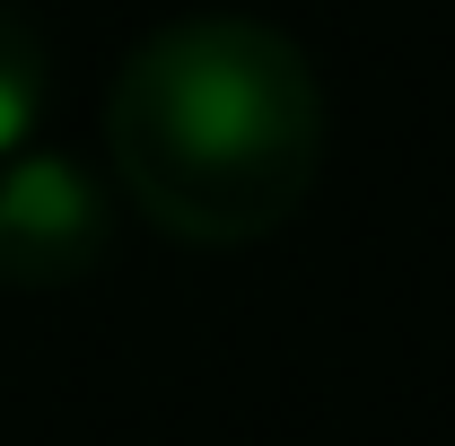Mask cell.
I'll list each match as a JSON object with an SVG mask.
<instances>
[{
    "instance_id": "obj_1",
    "label": "cell",
    "mask_w": 455,
    "mask_h": 446,
    "mask_svg": "<svg viewBox=\"0 0 455 446\" xmlns=\"http://www.w3.org/2000/svg\"><path fill=\"white\" fill-rule=\"evenodd\" d=\"M333 106L315 61L272 18L193 9L140 36L106 88V149L132 211L184 245L281 236L324 175Z\"/></svg>"
},
{
    "instance_id": "obj_2",
    "label": "cell",
    "mask_w": 455,
    "mask_h": 446,
    "mask_svg": "<svg viewBox=\"0 0 455 446\" xmlns=\"http://www.w3.org/2000/svg\"><path fill=\"white\" fill-rule=\"evenodd\" d=\"M106 193L61 149H18L0 167V289H70L106 263Z\"/></svg>"
},
{
    "instance_id": "obj_3",
    "label": "cell",
    "mask_w": 455,
    "mask_h": 446,
    "mask_svg": "<svg viewBox=\"0 0 455 446\" xmlns=\"http://www.w3.org/2000/svg\"><path fill=\"white\" fill-rule=\"evenodd\" d=\"M44 106H53V53H44L36 18L0 0V167H9L18 149H36Z\"/></svg>"
}]
</instances>
